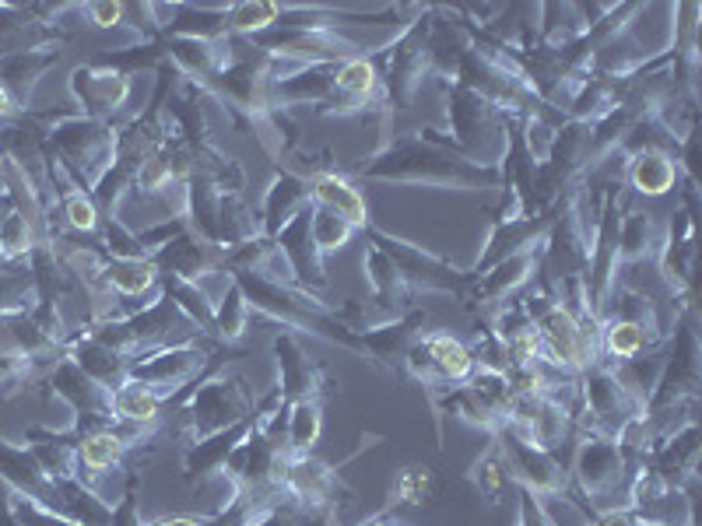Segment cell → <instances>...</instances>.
Masks as SVG:
<instances>
[{"mask_svg":"<svg viewBox=\"0 0 702 526\" xmlns=\"http://www.w3.org/2000/svg\"><path fill=\"white\" fill-rule=\"evenodd\" d=\"M541 337H545V348L555 362L562 365H580L587 355V344H583V330L573 323V316L566 309H548L541 316Z\"/></svg>","mask_w":702,"mask_h":526,"instance_id":"obj_1","label":"cell"},{"mask_svg":"<svg viewBox=\"0 0 702 526\" xmlns=\"http://www.w3.org/2000/svg\"><path fill=\"white\" fill-rule=\"evenodd\" d=\"M316 197L323 200V204L330 207V214H337V218L351 221V225H359V221H366V200L359 197V190H351L344 179L337 176H320L316 179Z\"/></svg>","mask_w":702,"mask_h":526,"instance_id":"obj_2","label":"cell"},{"mask_svg":"<svg viewBox=\"0 0 702 526\" xmlns=\"http://www.w3.org/2000/svg\"><path fill=\"white\" fill-rule=\"evenodd\" d=\"M425 351H429V358H432V362H436V369L443 372V376H450V379H464V376H471L474 358H471V351H467L464 344L457 341V337H450V334H436V337H429V344H425Z\"/></svg>","mask_w":702,"mask_h":526,"instance_id":"obj_3","label":"cell"},{"mask_svg":"<svg viewBox=\"0 0 702 526\" xmlns=\"http://www.w3.org/2000/svg\"><path fill=\"white\" fill-rule=\"evenodd\" d=\"M120 453H123V439L116 432H95L81 442V463H85L88 470L113 467V463L120 460Z\"/></svg>","mask_w":702,"mask_h":526,"instance_id":"obj_4","label":"cell"},{"mask_svg":"<svg viewBox=\"0 0 702 526\" xmlns=\"http://www.w3.org/2000/svg\"><path fill=\"white\" fill-rule=\"evenodd\" d=\"M116 411H120V418H127V421H151L158 414V397L148 390V386L130 383L116 393Z\"/></svg>","mask_w":702,"mask_h":526,"instance_id":"obj_5","label":"cell"},{"mask_svg":"<svg viewBox=\"0 0 702 526\" xmlns=\"http://www.w3.org/2000/svg\"><path fill=\"white\" fill-rule=\"evenodd\" d=\"M632 179H636V186L643 193H664L667 186H671V179H674V169H671V162H667V158L646 155V158H639V162H636V172H632Z\"/></svg>","mask_w":702,"mask_h":526,"instance_id":"obj_6","label":"cell"},{"mask_svg":"<svg viewBox=\"0 0 702 526\" xmlns=\"http://www.w3.org/2000/svg\"><path fill=\"white\" fill-rule=\"evenodd\" d=\"M604 341H608V351L615 358H632L643 348V327H636V323H611Z\"/></svg>","mask_w":702,"mask_h":526,"instance_id":"obj_7","label":"cell"},{"mask_svg":"<svg viewBox=\"0 0 702 526\" xmlns=\"http://www.w3.org/2000/svg\"><path fill=\"white\" fill-rule=\"evenodd\" d=\"M337 85H341L348 95H366V92H373V85H376L373 64H366V60H351V64H344L341 74H337Z\"/></svg>","mask_w":702,"mask_h":526,"instance_id":"obj_8","label":"cell"},{"mask_svg":"<svg viewBox=\"0 0 702 526\" xmlns=\"http://www.w3.org/2000/svg\"><path fill=\"white\" fill-rule=\"evenodd\" d=\"M151 267L148 263H116L109 271V281H113L120 292H141V288L151 285Z\"/></svg>","mask_w":702,"mask_h":526,"instance_id":"obj_9","label":"cell"},{"mask_svg":"<svg viewBox=\"0 0 702 526\" xmlns=\"http://www.w3.org/2000/svg\"><path fill=\"white\" fill-rule=\"evenodd\" d=\"M274 15H278V4H243L232 11V22L239 29H260V25L274 22Z\"/></svg>","mask_w":702,"mask_h":526,"instance_id":"obj_10","label":"cell"},{"mask_svg":"<svg viewBox=\"0 0 702 526\" xmlns=\"http://www.w3.org/2000/svg\"><path fill=\"white\" fill-rule=\"evenodd\" d=\"M429 488H432V477H429V470H404V477H401V484H397V495L404 498V502H422L425 495H429Z\"/></svg>","mask_w":702,"mask_h":526,"instance_id":"obj_11","label":"cell"},{"mask_svg":"<svg viewBox=\"0 0 702 526\" xmlns=\"http://www.w3.org/2000/svg\"><path fill=\"white\" fill-rule=\"evenodd\" d=\"M292 484L302 491V495H309V491H320L323 484H327V470L320 467V463H299V467L292 470Z\"/></svg>","mask_w":702,"mask_h":526,"instance_id":"obj_12","label":"cell"},{"mask_svg":"<svg viewBox=\"0 0 702 526\" xmlns=\"http://www.w3.org/2000/svg\"><path fill=\"white\" fill-rule=\"evenodd\" d=\"M316 432H320V414H316V407H299L295 428H292L295 446H309V442L316 439Z\"/></svg>","mask_w":702,"mask_h":526,"instance_id":"obj_13","label":"cell"},{"mask_svg":"<svg viewBox=\"0 0 702 526\" xmlns=\"http://www.w3.org/2000/svg\"><path fill=\"white\" fill-rule=\"evenodd\" d=\"M0 246L8 249V253H22V249L29 246V225H25L18 214H11L8 225L0 228Z\"/></svg>","mask_w":702,"mask_h":526,"instance_id":"obj_14","label":"cell"},{"mask_svg":"<svg viewBox=\"0 0 702 526\" xmlns=\"http://www.w3.org/2000/svg\"><path fill=\"white\" fill-rule=\"evenodd\" d=\"M67 221H71L74 228H95V207L92 200H85L81 193H74V197H67Z\"/></svg>","mask_w":702,"mask_h":526,"instance_id":"obj_15","label":"cell"},{"mask_svg":"<svg viewBox=\"0 0 702 526\" xmlns=\"http://www.w3.org/2000/svg\"><path fill=\"white\" fill-rule=\"evenodd\" d=\"M120 15H123L120 4H92V18L99 29H113V25L120 22Z\"/></svg>","mask_w":702,"mask_h":526,"instance_id":"obj_16","label":"cell"},{"mask_svg":"<svg viewBox=\"0 0 702 526\" xmlns=\"http://www.w3.org/2000/svg\"><path fill=\"white\" fill-rule=\"evenodd\" d=\"M155 526H201L197 519H158Z\"/></svg>","mask_w":702,"mask_h":526,"instance_id":"obj_17","label":"cell"},{"mask_svg":"<svg viewBox=\"0 0 702 526\" xmlns=\"http://www.w3.org/2000/svg\"><path fill=\"white\" fill-rule=\"evenodd\" d=\"M11 109V102H8V92H4V88H0V113H8Z\"/></svg>","mask_w":702,"mask_h":526,"instance_id":"obj_18","label":"cell"}]
</instances>
